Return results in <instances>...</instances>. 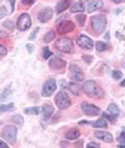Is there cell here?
I'll use <instances>...</instances> for the list:
<instances>
[{
    "label": "cell",
    "instance_id": "6da1fadb",
    "mask_svg": "<svg viewBox=\"0 0 125 148\" xmlns=\"http://www.w3.org/2000/svg\"><path fill=\"white\" fill-rule=\"evenodd\" d=\"M82 89L86 95L90 98H95V99H102L104 98V91L95 82L92 80L85 81L83 84Z\"/></svg>",
    "mask_w": 125,
    "mask_h": 148
},
{
    "label": "cell",
    "instance_id": "7a4b0ae2",
    "mask_svg": "<svg viewBox=\"0 0 125 148\" xmlns=\"http://www.w3.org/2000/svg\"><path fill=\"white\" fill-rule=\"evenodd\" d=\"M91 24L93 31L96 34H102L107 27V20L103 15H94L91 19Z\"/></svg>",
    "mask_w": 125,
    "mask_h": 148
},
{
    "label": "cell",
    "instance_id": "3957f363",
    "mask_svg": "<svg viewBox=\"0 0 125 148\" xmlns=\"http://www.w3.org/2000/svg\"><path fill=\"white\" fill-rule=\"evenodd\" d=\"M54 48L62 53H71L73 52V42L69 38H60L54 43Z\"/></svg>",
    "mask_w": 125,
    "mask_h": 148
},
{
    "label": "cell",
    "instance_id": "277c9868",
    "mask_svg": "<svg viewBox=\"0 0 125 148\" xmlns=\"http://www.w3.org/2000/svg\"><path fill=\"white\" fill-rule=\"evenodd\" d=\"M54 102L60 110L67 109L71 105V99H70L68 94L65 91H59L54 98Z\"/></svg>",
    "mask_w": 125,
    "mask_h": 148
},
{
    "label": "cell",
    "instance_id": "5b68a950",
    "mask_svg": "<svg viewBox=\"0 0 125 148\" xmlns=\"http://www.w3.org/2000/svg\"><path fill=\"white\" fill-rule=\"evenodd\" d=\"M1 136L7 142L15 143L17 138V127L14 126H6L1 132Z\"/></svg>",
    "mask_w": 125,
    "mask_h": 148
},
{
    "label": "cell",
    "instance_id": "8992f818",
    "mask_svg": "<svg viewBox=\"0 0 125 148\" xmlns=\"http://www.w3.org/2000/svg\"><path fill=\"white\" fill-rule=\"evenodd\" d=\"M56 88H57V84H56L55 80L54 79L47 80L42 87L41 95L43 97H46V98H49V97H50L54 92H55Z\"/></svg>",
    "mask_w": 125,
    "mask_h": 148
},
{
    "label": "cell",
    "instance_id": "52a82bcc",
    "mask_svg": "<svg viewBox=\"0 0 125 148\" xmlns=\"http://www.w3.org/2000/svg\"><path fill=\"white\" fill-rule=\"evenodd\" d=\"M81 110L83 114L89 116H96L101 114V109L95 105L88 103V102H82L81 103Z\"/></svg>",
    "mask_w": 125,
    "mask_h": 148
},
{
    "label": "cell",
    "instance_id": "ba28073f",
    "mask_svg": "<svg viewBox=\"0 0 125 148\" xmlns=\"http://www.w3.org/2000/svg\"><path fill=\"white\" fill-rule=\"evenodd\" d=\"M31 25H32V21L29 16L28 13H22L18 19L17 22V27L19 30L21 31H25L29 29Z\"/></svg>",
    "mask_w": 125,
    "mask_h": 148
},
{
    "label": "cell",
    "instance_id": "9c48e42d",
    "mask_svg": "<svg viewBox=\"0 0 125 148\" xmlns=\"http://www.w3.org/2000/svg\"><path fill=\"white\" fill-rule=\"evenodd\" d=\"M69 71H70V77L73 81L76 82H81L84 80V74L83 71L77 67L75 64H70L69 67Z\"/></svg>",
    "mask_w": 125,
    "mask_h": 148
},
{
    "label": "cell",
    "instance_id": "30bf717a",
    "mask_svg": "<svg viewBox=\"0 0 125 148\" xmlns=\"http://www.w3.org/2000/svg\"><path fill=\"white\" fill-rule=\"evenodd\" d=\"M77 43L80 48L85 50H92L93 48V41L92 38L85 36V35H80V36L77 38Z\"/></svg>",
    "mask_w": 125,
    "mask_h": 148
},
{
    "label": "cell",
    "instance_id": "8fae6325",
    "mask_svg": "<svg viewBox=\"0 0 125 148\" xmlns=\"http://www.w3.org/2000/svg\"><path fill=\"white\" fill-rule=\"evenodd\" d=\"M74 29H75V24L70 20L62 22L57 26V32L59 34H66L68 32H71Z\"/></svg>",
    "mask_w": 125,
    "mask_h": 148
},
{
    "label": "cell",
    "instance_id": "7c38bea8",
    "mask_svg": "<svg viewBox=\"0 0 125 148\" xmlns=\"http://www.w3.org/2000/svg\"><path fill=\"white\" fill-rule=\"evenodd\" d=\"M53 16V10L50 8H45V9L41 10L37 15V19L40 23L45 24L48 21H50V19Z\"/></svg>",
    "mask_w": 125,
    "mask_h": 148
},
{
    "label": "cell",
    "instance_id": "4fadbf2b",
    "mask_svg": "<svg viewBox=\"0 0 125 148\" xmlns=\"http://www.w3.org/2000/svg\"><path fill=\"white\" fill-rule=\"evenodd\" d=\"M65 65V61L58 56H54L49 61L50 68H52V69H64Z\"/></svg>",
    "mask_w": 125,
    "mask_h": 148
},
{
    "label": "cell",
    "instance_id": "5bb4252c",
    "mask_svg": "<svg viewBox=\"0 0 125 148\" xmlns=\"http://www.w3.org/2000/svg\"><path fill=\"white\" fill-rule=\"evenodd\" d=\"M94 135L97 139L99 140H102V141L105 142V143H111L114 141V138H113V135L111 133L107 131H103V130H96L94 132Z\"/></svg>",
    "mask_w": 125,
    "mask_h": 148
},
{
    "label": "cell",
    "instance_id": "9a60e30c",
    "mask_svg": "<svg viewBox=\"0 0 125 148\" xmlns=\"http://www.w3.org/2000/svg\"><path fill=\"white\" fill-rule=\"evenodd\" d=\"M72 0H60L56 5V12L62 13V11L66 10L71 7Z\"/></svg>",
    "mask_w": 125,
    "mask_h": 148
},
{
    "label": "cell",
    "instance_id": "2e32d148",
    "mask_svg": "<svg viewBox=\"0 0 125 148\" xmlns=\"http://www.w3.org/2000/svg\"><path fill=\"white\" fill-rule=\"evenodd\" d=\"M104 7V3L102 0H92L88 5V12H93L95 10H101Z\"/></svg>",
    "mask_w": 125,
    "mask_h": 148
},
{
    "label": "cell",
    "instance_id": "e0dca14e",
    "mask_svg": "<svg viewBox=\"0 0 125 148\" xmlns=\"http://www.w3.org/2000/svg\"><path fill=\"white\" fill-rule=\"evenodd\" d=\"M80 136V131L79 128H71V130H69L65 132V137L68 140H76Z\"/></svg>",
    "mask_w": 125,
    "mask_h": 148
},
{
    "label": "cell",
    "instance_id": "ac0fdd59",
    "mask_svg": "<svg viewBox=\"0 0 125 148\" xmlns=\"http://www.w3.org/2000/svg\"><path fill=\"white\" fill-rule=\"evenodd\" d=\"M85 10V4L83 2H77L73 6L70 7V11L72 13L76 12H82Z\"/></svg>",
    "mask_w": 125,
    "mask_h": 148
},
{
    "label": "cell",
    "instance_id": "d6986e66",
    "mask_svg": "<svg viewBox=\"0 0 125 148\" xmlns=\"http://www.w3.org/2000/svg\"><path fill=\"white\" fill-rule=\"evenodd\" d=\"M68 88H69L70 92H71L73 95H75V96H79L80 95L81 88H80L79 84H77V83H69Z\"/></svg>",
    "mask_w": 125,
    "mask_h": 148
},
{
    "label": "cell",
    "instance_id": "ffe728a7",
    "mask_svg": "<svg viewBox=\"0 0 125 148\" xmlns=\"http://www.w3.org/2000/svg\"><path fill=\"white\" fill-rule=\"evenodd\" d=\"M54 112V109L52 106H50V105H45V106H43V117H44L45 120H48L52 114H53Z\"/></svg>",
    "mask_w": 125,
    "mask_h": 148
},
{
    "label": "cell",
    "instance_id": "44dd1931",
    "mask_svg": "<svg viewBox=\"0 0 125 148\" xmlns=\"http://www.w3.org/2000/svg\"><path fill=\"white\" fill-rule=\"evenodd\" d=\"M43 112V107H30L26 108L24 110V112L26 114H33V115H37L42 114Z\"/></svg>",
    "mask_w": 125,
    "mask_h": 148
},
{
    "label": "cell",
    "instance_id": "7402d4cb",
    "mask_svg": "<svg viewBox=\"0 0 125 148\" xmlns=\"http://www.w3.org/2000/svg\"><path fill=\"white\" fill-rule=\"evenodd\" d=\"M107 114H111L112 116H114V117H118L119 116V114H120V109H119V107L117 106L116 104H114V103H111L109 106L107 107Z\"/></svg>",
    "mask_w": 125,
    "mask_h": 148
},
{
    "label": "cell",
    "instance_id": "603a6c76",
    "mask_svg": "<svg viewBox=\"0 0 125 148\" xmlns=\"http://www.w3.org/2000/svg\"><path fill=\"white\" fill-rule=\"evenodd\" d=\"M92 127H100V128H104V127H107V122L105 121V119L104 117L100 118L98 120H96L95 122H93L92 124Z\"/></svg>",
    "mask_w": 125,
    "mask_h": 148
},
{
    "label": "cell",
    "instance_id": "cb8c5ba5",
    "mask_svg": "<svg viewBox=\"0 0 125 148\" xmlns=\"http://www.w3.org/2000/svg\"><path fill=\"white\" fill-rule=\"evenodd\" d=\"M12 94V90L10 89V87H7L6 89H4L2 94L0 95V101H5L10 98V95Z\"/></svg>",
    "mask_w": 125,
    "mask_h": 148
},
{
    "label": "cell",
    "instance_id": "d4e9b609",
    "mask_svg": "<svg viewBox=\"0 0 125 148\" xmlns=\"http://www.w3.org/2000/svg\"><path fill=\"white\" fill-rule=\"evenodd\" d=\"M14 109V104L11 102L10 104H2L0 105V114L5 112H9V111H12Z\"/></svg>",
    "mask_w": 125,
    "mask_h": 148
},
{
    "label": "cell",
    "instance_id": "484cf974",
    "mask_svg": "<svg viewBox=\"0 0 125 148\" xmlns=\"http://www.w3.org/2000/svg\"><path fill=\"white\" fill-rule=\"evenodd\" d=\"M54 38H55V33H54L53 31H50V32H48L44 36L43 40H44L45 43H50V42L52 41Z\"/></svg>",
    "mask_w": 125,
    "mask_h": 148
},
{
    "label": "cell",
    "instance_id": "4316f807",
    "mask_svg": "<svg viewBox=\"0 0 125 148\" xmlns=\"http://www.w3.org/2000/svg\"><path fill=\"white\" fill-rule=\"evenodd\" d=\"M95 47L98 52H104V51L107 49V44L105 43V42H102V41H97L95 44Z\"/></svg>",
    "mask_w": 125,
    "mask_h": 148
},
{
    "label": "cell",
    "instance_id": "83f0119b",
    "mask_svg": "<svg viewBox=\"0 0 125 148\" xmlns=\"http://www.w3.org/2000/svg\"><path fill=\"white\" fill-rule=\"evenodd\" d=\"M11 120L18 125H22L23 123V117L21 114H15L13 116H11Z\"/></svg>",
    "mask_w": 125,
    "mask_h": 148
},
{
    "label": "cell",
    "instance_id": "f1b7e54d",
    "mask_svg": "<svg viewBox=\"0 0 125 148\" xmlns=\"http://www.w3.org/2000/svg\"><path fill=\"white\" fill-rule=\"evenodd\" d=\"M86 18H87V17H86V15L80 14V15H77V16H76V20L77 21V23H79L80 26H83L85 25Z\"/></svg>",
    "mask_w": 125,
    "mask_h": 148
},
{
    "label": "cell",
    "instance_id": "f546056e",
    "mask_svg": "<svg viewBox=\"0 0 125 148\" xmlns=\"http://www.w3.org/2000/svg\"><path fill=\"white\" fill-rule=\"evenodd\" d=\"M103 117L105 118L107 120H108L110 123H115L116 122V117H114V116H112L111 114H107V112H104L103 114Z\"/></svg>",
    "mask_w": 125,
    "mask_h": 148
},
{
    "label": "cell",
    "instance_id": "4dcf8cb0",
    "mask_svg": "<svg viewBox=\"0 0 125 148\" xmlns=\"http://www.w3.org/2000/svg\"><path fill=\"white\" fill-rule=\"evenodd\" d=\"M112 77L115 80H120L122 78V72L120 71H112Z\"/></svg>",
    "mask_w": 125,
    "mask_h": 148
},
{
    "label": "cell",
    "instance_id": "1f68e13d",
    "mask_svg": "<svg viewBox=\"0 0 125 148\" xmlns=\"http://www.w3.org/2000/svg\"><path fill=\"white\" fill-rule=\"evenodd\" d=\"M52 53L50 52L48 47L44 48V50H43V57H44V59H48V58L52 56Z\"/></svg>",
    "mask_w": 125,
    "mask_h": 148
},
{
    "label": "cell",
    "instance_id": "d6a6232c",
    "mask_svg": "<svg viewBox=\"0 0 125 148\" xmlns=\"http://www.w3.org/2000/svg\"><path fill=\"white\" fill-rule=\"evenodd\" d=\"M117 141L120 143H125V127L122 128V133H120V135L118 137V139H117Z\"/></svg>",
    "mask_w": 125,
    "mask_h": 148
},
{
    "label": "cell",
    "instance_id": "836d02e7",
    "mask_svg": "<svg viewBox=\"0 0 125 148\" xmlns=\"http://www.w3.org/2000/svg\"><path fill=\"white\" fill-rule=\"evenodd\" d=\"M3 25L5 26V27H7V28L10 29V30H13V29H14V27H15L14 24H13V23L11 22V21H6V22H4Z\"/></svg>",
    "mask_w": 125,
    "mask_h": 148
},
{
    "label": "cell",
    "instance_id": "e575fe53",
    "mask_svg": "<svg viewBox=\"0 0 125 148\" xmlns=\"http://www.w3.org/2000/svg\"><path fill=\"white\" fill-rule=\"evenodd\" d=\"M7 53V50L4 45L0 44V58H2Z\"/></svg>",
    "mask_w": 125,
    "mask_h": 148
},
{
    "label": "cell",
    "instance_id": "d590c367",
    "mask_svg": "<svg viewBox=\"0 0 125 148\" xmlns=\"http://www.w3.org/2000/svg\"><path fill=\"white\" fill-rule=\"evenodd\" d=\"M7 14V11L6 8L5 7H0V20L5 17Z\"/></svg>",
    "mask_w": 125,
    "mask_h": 148
},
{
    "label": "cell",
    "instance_id": "8d00e7d4",
    "mask_svg": "<svg viewBox=\"0 0 125 148\" xmlns=\"http://www.w3.org/2000/svg\"><path fill=\"white\" fill-rule=\"evenodd\" d=\"M38 30H39V27H37V28L35 29L33 32L30 34V36H29V40H35V38H36L37 34L38 33Z\"/></svg>",
    "mask_w": 125,
    "mask_h": 148
},
{
    "label": "cell",
    "instance_id": "74e56055",
    "mask_svg": "<svg viewBox=\"0 0 125 148\" xmlns=\"http://www.w3.org/2000/svg\"><path fill=\"white\" fill-rule=\"evenodd\" d=\"M9 37V33H7L6 31L0 30V38H5Z\"/></svg>",
    "mask_w": 125,
    "mask_h": 148
},
{
    "label": "cell",
    "instance_id": "f35d334b",
    "mask_svg": "<svg viewBox=\"0 0 125 148\" xmlns=\"http://www.w3.org/2000/svg\"><path fill=\"white\" fill-rule=\"evenodd\" d=\"M87 147L88 148H91V147H95V148H99L100 147V145H98V143H90L87 145Z\"/></svg>",
    "mask_w": 125,
    "mask_h": 148
},
{
    "label": "cell",
    "instance_id": "ab89813d",
    "mask_svg": "<svg viewBox=\"0 0 125 148\" xmlns=\"http://www.w3.org/2000/svg\"><path fill=\"white\" fill-rule=\"evenodd\" d=\"M22 4H24V5H27V6H30L32 5V4H34L35 0H22Z\"/></svg>",
    "mask_w": 125,
    "mask_h": 148
},
{
    "label": "cell",
    "instance_id": "60d3db41",
    "mask_svg": "<svg viewBox=\"0 0 125 148\" xmlns=\"http://www.w3.org/2000/svg\"><path fill=\"white\" fill-rule=\"evenodd\" d=\"M82 58L84 59V61L87 62V63H91V60H92V56H83Z\"/></svg>",
    "mask_w": 125,
    "mask_h": 148
},
{
    "label": "cell",
    "instance_id": "b9f144b4",
    "mask_svg": "<svg viewBox=\"0 0 125 148\" xmlns=\"http://www.w3.org/2000/svg\"><path fill=\"white\" fill-rule=\"evenodd\" d=\"M26 49L28 50L29 53H31L33 52V50H34V46L32 44H26Z\"/></svg>",
    "mask_w": 125,
    "mask_h": 148
},
{
    "label": "cell",
    "instance_id": "7bdbcfd3",
    "mask_svg": "<svg viewBox=\"0 0 125 148\" xmlns=\"http://www.w3.org/2000/svg\"><path fill=\"white\" fill-rule=\"evenodd\" d=\"M0 148H9V145L6 143H4L3 141L0 140Z\"/></svg>",
    "mask_w": 125,
    "mask_h": 148
},
{
    "label": "cell",
    "instance_id": "ee69618b",
    "mask_svg": "<svg viewBox=\"0 0 125 148\" xmlns=\"http://www.w3.org/2000/svg\"><path fill=\"white\" fill-rule=\"evenodd\" d=\"M10 1V4L11 6V11L14 10V6H15V0H9Z\"/></svg>",
    "mask_w": 125,
    "mask_h": 148
},
{
    "label": "cell",
    "instance_id": "f6af8a7d",
    "mask_svg": "<svg viewBox=\"0 0 125 148\" xmlns=\"http://www.w3.org/2000/svg\"><path fill=\"white\" fill-rule=\"evenodd\" d=\"M117 36H118V37H120L119 38H120V40H125V38H124V36H120V33L118 32V33H117Z\"/></svg>",
    "mask_w": 125,
    "mask_h": 148
},
{
    "label": "cell",
    "instance_id": "bcb514c9",
    "mask_svg": "<svg viewBox=\"0 0 125 148\" xmlns=\"http://www.w3.org/2000/svg\"><path fill=\"white\" fill-rule=\"evenodd\" d=\"M112 1L115 2V3H122L125 1V0H112Z\"/></svg>",
    "mask_w": 125,
    "mask_h": 148
},
{
    "label": "cell",
    "instance_id": "7dc6e473",
    "mask_svg": "<svg viewBox=\"0 0 125 148\" xmlns=\"http://www.w3.org/2000/svg\"><path fill=\"white\" fill-rule=\"evenodd\" d=\"M120 85H122V86H125V79L122 82V84H120Z\"/></svg>",
    "mask_w": 125,
    "mask_h": 148
},
{
    "label": "cell",
    "instance_id": "c3c4849f",
    "mask_svg": "<svg viewBox=\"0 0 125 148\" xmlns=\"http://www.w3.org/2000/svg\"><path fill=\"white\" fill-rule=\"evenodd\" d=\"M119 147L120 148H125V145H123V143H122V145H120Z\"/></svg>",
    "mask_w": 125,
    "mask_h": 148
}]
</instances>
